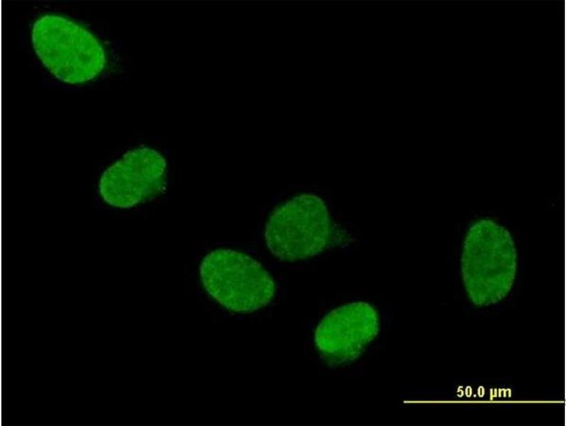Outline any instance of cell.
Listing matches in <instances>:
<instances>
[{
    "instance_id": "1",
    "label": "cell",
    "mask_w": 568,
    "mask_h": 426,
    "mask_svg": "<svg viewBox=\"0 0 568 426\" xmlns=\"http://www.w3.org/2000/svg\"><path fill=\"white\" fill-rule=\"evenodd\" d=\"M461 263L465 288L474 302L501 300L512 288L517 268L510 233L491 219L476 221L464 239Z\"/></svg>"
},
{
    "instance_id": "2",
    "label": "cell",
    "mask_w": 568,
    "mask_h": 426,
    "mask_svg": "<svg viewBox=\"0 0 568 426\" xmlns=\"http://www.w3.org/2000/svg\"><path fill=\"white\" fill-rule=\"evenodd\" d=\"M33 49L43 65L59 80L72 84L95 79L104 70L106 55L99 39L65 16L48 13L31 30Z\"/></svg>"
},
{
    "instance_id": "3",
    "label": "cell",
    "mask_w": 568,
    "mask_h": 426,
    "mask_svg": "<svg viewBox=\"0 0 568 426\" xmlns=\"http://www.w3.org/2000/svg\"><path fill=\"white\" fill-rule=\"evenodd\" d=\"M334 224L324 201L301 193L277 206L269 215L264 239L275 258L294 262L315 256L333 241Z\"/></svg>"
},
{
    "instance_id": "4",
    "label": "cell",
    "mask_w": 568,
    "mask_h": 426,
    "mask_svg": "<svg viewBox=\"0 0 568 426\" xmlns=\"http://www.w3.org/2000/svg\"><path fill=\"white\" fill-rule=\"evenodd\" d=\"M200 277L208 295L225 309L251 313L268 305L275 294L270 273L257 260L241 251L217 248L200 265Z\"/></svg>"
},
{
    "instance_id": "5",
    "label": "cell",
    "mask_w": 568,
    "mask_h": 426,
    "mask_svg": "<svg viewBox=\"0 0 568 426\" xmlns=\"http://www.w3.org/2000/svg\"><path fill=\"white\" fill-rule=\"evenodd\" d=\"M167 162L154 148L130 150L102 173L99 192L107 204L131 208L147 202L165 189Z\"/></svg>"
},
{
    "instance_id": "6",
    "label": "cell",
    "mask_w": 568,
    "mask_h": 426,
    "mask_svg": "<svg viewBox=\"0 0 568 426\" xmlns=\"http://www.w3.org/2000/svg\"><path fill=\"white\" fill-rule=\"evenodd\" d=\"M379 329L375 307L366 302H354L327 314L315 329L314 342L329 366H340L358 359Z\"/></svg>"
}]
</instances>
